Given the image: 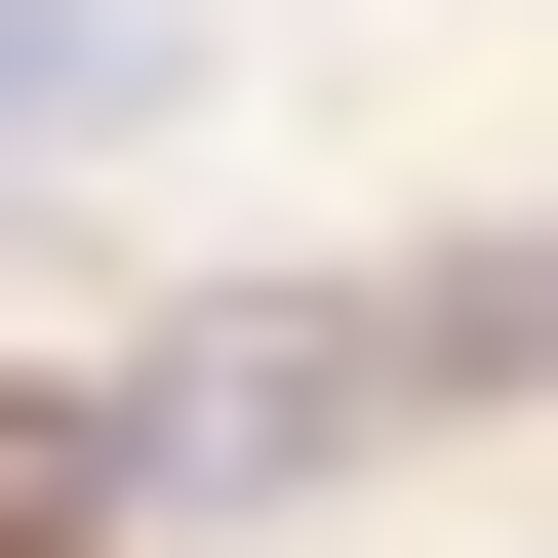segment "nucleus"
Instances as JSON below:
<instances>
[{
    "mask_svg": "<svg viewBox=\"0 0 558 558\" xmlns=\"http://www.w3.org/2000/svg\"><path fill=\"white\" fill-rule=\"evenodd\" d=\"M160 81H199L160 0H0V160H120V120H160Z\"/></svg>",
    "mask_w": 558,
    "mask_h": 558,
    "instance_id": "f03ea898",
    "label": "nucleus"
},
{
    "mask_svg": "<svg viewBox=\"0 0 558 558\" xmlns=\"http://www.w3.org/2000/svg\"><path fill=\"white\" fill-rule=\"evenodd\" d=\"M360 439H399V319H160L81 399V478H360Z\"/></svg>",
    "mask_w": 558,
    "mask_h": 558,
    "instance_id": "f257e3e1",
    "label": "nucleus"
}]
</instances>
